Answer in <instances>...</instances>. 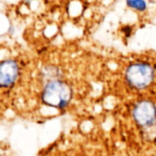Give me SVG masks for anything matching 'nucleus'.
Here are the masks:
<instances>
[{
    "label": "nucleus",
    "instance_id": "nucleus-7",
    "mask_svg": "<svg viewBox=\"0 0 156 156\" xmlns=\"http://www.w3.org/2000/svg\"><path fill=\"white\" fill-rule=\"evenodd\" d=\"M24 1H25V2H26L27 4H28V3H30V2H31L32 0H24Z\"/></svg>",
    "mask_w": 156,
    "mask_h": 156
},
{
    "label": "nucleus",
    "instance_id": "nucleus-1",
    "mask_svg": "<svg viewBox=\"0 0 156 156\" xmlns=\"http://www.w3.org/2000/svg\"><path fill=\"white\" fill-rule=\"evenodd\" d=\"M72 90L68 83L60 80L49 81L45 84L41 94V100L47 106L63 109L71 101Z\"/></svg>",
    "mask_w": 156,
    "mask_h": 156
},
{
    "label": "nucleus",
    "instance_id": "nucleus-3",
    "mask_svg": "<svg viewBox=\"0 0 156 156\" xmlns=\"http://www.w3.org/2000/svg\"><path fill=\"white\" fill-rule=\"evenodd\" d=\"M133 116L138 125L150 127L156 122V106L150 101H142L135 105Z\"/></svg>",
    "mask_w": 156,
    "mask_h": 156
},
{
    "label": "nucleus",
    "instance_id": "nucleus-2",
    "mask_svg": "<svg viewBox=\"0 0 156 156\" xmlns=\"http://www.w3.org/2000/svg\"><path fill=\"white\" fill-rule=\"evenodd\" d=\"M154 68L145 62H136L131 64L125 71V79L128 84L137 90H142L149 85L154 80Z\"/></svg>",
    "mask_w": 156,
    "mask_h": 156
},
{
    "label": "nucleus",
    "instance_id": "nucleus-5",
    "mask_svg": "<svg viewBox=\"0 0 156 156\" xmlns=\"http://www.w3.org/2000/svg\"><path fill=\"white\" fill-rule=\"evenodd\" d=\"M59 74L60 72L58 68L55 66H46L41 70V76L46 83L52 80H59Z\"/></svg>",
    "mask_w": 156,
    "mask_h": 156
},
{
    "label": "nucleus",
    "instance_id": "nucleus-6",
    "mask_svg": "<svg viewBox=\"0 0 156 156\" xmlns=\"http://www.w3.org/2000/svg\"><path fill=\"white\" fill-rule=\"evenodd\" d=\"M127 5L137 11H144L147 8V4L144 0H127Z\"/></svg>",
    "mask_w": 156,
    "mask_h": 156
},
{
    "label": "nucleus",
    "instance_id": "nucleus-4",
    "mask_svg": "<svg viewBox=\"0 0 156 156\" xmlns=\"http://www.w3.org/2000/svg\"><path fill=\"white\" fill-rule=\"evenodd\" d=\"M19 68L17 63L13 59L3 60L0 64V85L3 88L12 86L17 80Z\"/></svg>",
    "mask_w": 156,
    "mask_h": 156
}]
</instances>
